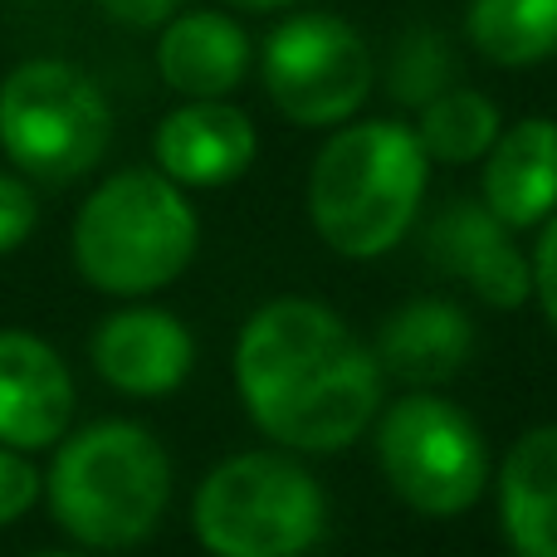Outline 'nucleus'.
Instances as JSON below:
<instances>
[{
  "label": "nucleus",
  "instance_id": "f257e3e1",
  "mask_svg": "<svg viewBox=\"0 0 557 557\" xmlns=\"http://www.w3.org/2000/svg\"><path fill=\"white\" fill-rule=\"evenodd\" d=\"M235 386L270 441L304 455H337L382 411V362L313 298H274L235 343Z\"/></svg>",
  "mask_w": 557,
  "mask_h": 557
},
{
  "label": "nucleus",
  "instance_id": "f03ea898",
  "mask_svg": "<svg viewBox=\"0 0 557 557\" xmlns=\"http://www.w3.org/2000/svg\"><path fill=\"white\" fill-rule=\"evenodd\" d=\"M431 157L416 127L372 117L337 127L308 172V221L343 260H382L421 211Z\"/></svg>",
  "mask_w": 557,
  "mask_h": 557
},
{
  "label": "nucleus",
  "instance_id": "7ed1b4c3",
  "mask_svg": "<svg viewBox=\"0 0 557 557\" xmlns=\"http://www.w3.org/2000/svg\"><path fill=\"white\" fill-rule=\"evenodd\" d=\"M172 499V460L152 431L103 421L59 445L49 470L54 523L84 548H133L162 523Z\"/></svg>",
  "mask_w": 557,
  "mask_h": 557
},
{
  "label": "nucleus",
  "instance_id": "20e7f679",
  "mask_svg": "<svg viewBox=\"0 0 557 557\" xmlns=\"http://www.w3.org/2000/svg\"><path fill=\"white\" fill-rule=\"evenodd\" d=\"M201 221L166 172H117L74 221V264L98 294L143 298L196 260Z\"/></svg>",
  "mask_w": 557,
  "mask_h": 557
},
{
  "label": "nucleus",
  "instance_id": "39448f33",
  "mask_svg": "<svg viewBox=\"0 0 557 557\" xmlns=\"http://www.w3.org/2000/svg\"><path fill=\"white\" fill-rule=\"evenodd\" d=\"M196 539L221 557H294L327 529V499L298 460L274 450L231 455L201 480Z\"/></svg>",
  "mask_w": 557,
  "mask_h": 557
},
{
  "label": "nucleus",
  "instance_id": "423d86ee",
  "mask_svg": "<svg viewBox=\"0 0 557 557\" xmlns=\"http://www.w3.org/2000/svg\"><path fill=\"white\" fill-rule=\"evenodd\" d=\"M376 465L386 490L425 519L474 509L490 484V445L480 425L431 386H416L386 406L376 421Z\"/></svg>",
  "mask_w": 557,
  "mask_h": 557
},
{
  "label": "nucleus",
  "instance_id": "0eeeda50",
  "mask_svg": "<svg viewBox=\"0 0 557 557\" xmlns=\"http://www.w3.org/2000/svg\"><path fill=\"white\" fill-rule=\"evenodd\" d=\"M113 113L84 69L29 59L0 84V147L39 182H78L108 152Z\"/></svg>",
  "mask_w": 557,
  "mask_h": 557
},
{
  "label": "nucleus",
  "instance_id": "6e6552de",
  "mask_svg": "<svg viewBox=\"0 0 557 557\" xmlns=\"http://www.w3.org/2000/svg\"><path fill=\"white\" fill-rule=\"evenodd\" d=\"M264 94L288 123L337 127L362 113L372 94V54L347 20L308 10L274 25L260 54Z\"/></svg>",
  "mask_w": 557,
  "mask_h": 557
},
{
  "label": "nucleus",
  "instance_id": "1a4fd4ad",
  "mask_svg": "<svg viewBox=\"0 0 557 557\" xmlns=\"http://www.w3.org/2000/svg\"><path fill=\"white\" fill-rule=\"evenodd\" d=\"M425 255L490 308H519L533 294L529 255L513 245V225H504L484 196H455L425 231Z\"/></svg>",
  "mask_w": 557,
  "mask_h": 557
},
{
  "label": "nucleus",
  "instance_id": "9d476101",
  "mask_svg": "<svg viewBox=\"0 0 557 557\" xmlns=\"http://www.w3.org/2000/svg\"><path fill=\"white\" fill-rule=\"evenodd\" d=\"M74 421V376L35 333H0V441L49 450Z\"/></svg>",
  "mask_w": 557,
  "mask_h": 557
},
{
  "label": "nucleus",
  "instance_id": "9b49d317",
  "mask_svg": "<svg viewBox=\"0 0 557 557\" xmlns=\"http://www.w3.org/2000/svg\"><path fill=\"white\" fill-rule=\"evenodd\" d=\"M152 152L157 172H166L176 186H231L250 172L260 137L225 98H186V108L162 117Z\"/></svg>",
  "mask_w": 557,
  "mask_h": 557
},
{
  "label": "nucleus",
  "instance_id": "f8f14e48",
  "mask_svg": "<svg viewBox=\"0 0 557 557\" xmlns=\"http://www.w3.org/2000/svg\"><path fill=\"white\" fill-rule=\"evenodd\" d=\"M196 343L186 323L166 308H127L103 318L94 337V367L108 386L127 396H166L186 382Z\"/></svg>",
  "mask_w": 557,
  "mask_h": 557
},
{
  "label": "nucleus",
  "instance_id": "ddd939ff",
  "mask_svg": "<svg viewBox=\"0 0 557 557\" xmlns=\"http://www.w3.org/2000/svg\"><path fill=\"white\" fill-rule=\"evenodd\" d=\"M474 323L450 298H411L392 308L376 327V362L382 376L406 386H441L470 362Z\"/></svg>",
  "mask_w": 557,
  "mask_h": 557
},
{
  "label": "nucleus",
  "instance_id": "4468645a",
  "mask_svg": "<svg viewBox=\"0 0 557 557\" xmlns=\"http://www.w3.org/2000/svg\"><path fill=\"white\" fill-rule=\"evenodd\" d=\"M484 206L513 231H533L557 211V123L553 117H519L499 127L484 152Z\"/></svg>",
  "mask_w": 557,
  "mask_h": 557
},
{
  "label": "nucleus",
  "instance_id": "2eb2a0df",
  "mask_svg": "<svg viewBox=\"0 0 557 557\" xmlns=\"http://www.w3.org/2000/svg\"><path fill=\"white\" fill-rule=\"evenodd\" d=\"M157 69L182 98H225L250 69V35L221 10L172 15L157 45Z\"/></svg>",
  "mask_w": 557,
  "mask_h": 557
},
{
  "label": "nucleus",
  "instance_id": "dca6fc26",
  "mask_svg": "<svg viewBox=\"0 0 557 557\" xmlns=\"http://www.w3.org/2000/svg\"><path fill=\"white\" fill-rule=\"evenodd\" d=\"M499 523L529 557H557V425H533L499 465Z\"/></svg>",
  "mask_w": 557,
  "mask_h": 557
},
{
  "label": "nucleus",
  "instance_id": "f3484780",
  "mask_svg": "<svg viewBox=\"0 0 557 557\" xmlns=\"http://www.w3.org/2000/svg\"><path fill=\"white\" fill-rule=\"evenodd\" d=\"M465 35L499 69L543 64L557 54V0H470Z\"/></svg>",
  "mask_w": 557,
  "mask_h": 557
},
{
  "label": "nucleus",
  "instance_id": "a211bd4d",
  "mask_svg": "<svg viewBox=\"0 0 557 557\" xmlns=\"http://www.w3.org/2000/svg\"><path fill=\"white\" fill-rule=\"evenodd\" d=\"M499 108L494 98H484L480 88H460L450 84L445 94H435L431 103L416 117V137H421L431 162H450V166H470L499 137Z\"/></svg>",
  "mask_w": 557,
  "mask_h": 557
},
{
  "label": "nucleus",
  "instance_id": "6ab92c4d",
  "mask_svg": "<svg viewBox=\"0 0 557 557\" xmlns=\"http://www.w3.org/2000/svg\"><path fill=\"white\" fill-rule=\"evenodd\" d=\"M455 84V54L435 29H411L396 39L392 69H386V94L396 108H416L421 113L435 94Z\"/></svg>",
  "mask_w": 557,
  "mask_h": 557
},
{
  "label": "nucleus",
  "instance_id": "aec40b11",
  "mask_svg": "<svg viewBox=\"0 0 557 557\" xmlns=\"http://www.w3.org/2000/svg\"><path fill=\"white\" fill-rule=\"evenodd\" d=\"M35 499H39V470L15 450V445L0 441V529L15 523Z\"/></svg>",
  "mask_w": 557,
  "mask_h": 557
},
{
  "label": "nucleus",
  "instance_id": "412c9836",
  "mask_svg": "<svg viewBox=\"0 0 557 557\" xmlns=\"http://www.w3.org/2000/svg\"><path fill=\"white\" fill-rule=\"evenodd\" d=\"M35 221H39V211H35L29 186L15 182V176H0V255L20 250L29 240V231H35Z\"/></svg>",
  "mask_w": 557,
  "mask_h": 557
},
{
  "label": "nucleus",
  "instance_id": "4be33fe9",
  "mask_svg": "<svg viewBox=\"0 0 557 557\" xmlns=\"http://www.w3.org/2000/svg\"><path fill=\"white\" fill-rule=\"evenodd\" d=\"M529 270H533V294H539L543 318L557 327V211L539 225V245H533Z\"/></svg>",
  "mask_w": 557,
  "mask_h": 557
},
{
  "label": "nucleus",
  "instance_id": "5701e85b",
  "mask_svg": "<svg viewBox=\"0 0 557 557\" xmlns=\"http://www.w3.org/2000/svg\"><path fill=\"white\" fill-rule=\"evenodd\" d=\"M103 5L108 20H117V25L127 29H157L172 20V10L182 5V0H98Z\"/></svg>",
  "mask_w": 557,
  "mask_h": 557
},
{
  "label": "nucleus",
  "instance_id": "b1692460",
  "mask_svg": "<svg viewBox=\"0 0 557 557\" xmlns=\"http://www.w3.org/2000/svg\"><path fill=\"white\" fill-rule=\"evenodd\" d=\"M225 5L231 10H255V15H260V10H284V5H294V0H225Z\"/></svg>",
  "mask_w": 557,
  "mask_h": 557
}]
</instances>
